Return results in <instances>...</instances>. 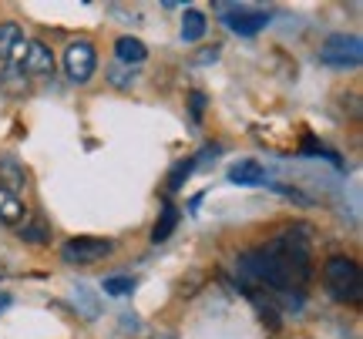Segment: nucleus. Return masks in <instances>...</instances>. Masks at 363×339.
Here are the masks:
<instances>
[{"instance_id":"nucleus-1","label":"nucleus","mask_w":363,"mask_h":339,"mask_svg":"<svg viewBox=\"0 0 363 339\" xmlns=\"http://www.w3.org/2000/svg\"><path fill=\"white\" fill-rule=\"evenodd\" d=\"M313 279V246L306 225H289L269 246L239 255V282L246 292H259L283 299L286 306L303 302V289Z\"/></svg>"},{"instance_id":"nucleus-2","label":"nucleus","mask_w":363,"mask_h":339,"mask_svg":"<svg viewBox=\"0 0 363 339\" xmlns=\"http://www.w3.org/2000/svg\"><path fill=\"white\" fill-rule=\"evenodd\" d=\"M360 265L350 255H330L323 262V286L337 302H360Z\"/></svg>"},{"instance_id":"nucleus-3","label":"nucleus","mask_w":363,"mask_h":339,"mask_svg":"<svg viewBox=\"0 0 363 339\" xmlns=\"http://www.w3.org/2000/svg\"><path fill=\"white\" fill-rule=\"evenodd\" d=\"M320 64L326 67H337V71H353V67H360L363 61V40L357 34H333V38H326L320 44Z\"/></svg>"},{"instance_id":"nucleus-4","label":"nucleus","mask_w":363,"mask_h":339,"mask_svg":"<svg viewBox=\"0 0 363 339\" xmlns=\"http://www.w3.org/2000/svg\"><path fill=\"white\" fill-rule=\"evenodd\" d=\"M111 239H98V235H78V239H67L61 246V259L67 265H94L111 255Z\"/></svg>"},{"instance_id":"nucleus-5","label":"nucleus","mask_w":363,"mask_h":339,"mask_svg":"<svg viewBox=\"0 0 363 339\" xmlns=\"http://www.w3.org/2000/svg\"><path fill=\"white\" fill-rule=\"evenodd\" d=\"M225 11L229 13H222V21H225V27H229L233 34H239V38H256V34H262L266 24L272 21V13L262 11V7H239V4H225Z\"/></svg>"},{"instance_id":"nucleus-6","label":"nucleus","mask_w":363,"mask_h":339,"mask_svg":"<svg viewBox=\"0 0 363 339\" xmlns=\"http://www.w3.org/2000/svg\"><path fill=\"white\" fill-rule=\"evenodd\" d=\"M94 67H98V54L91 47L88 40H74V44H67L65 51V74L74 84H88L94 78Z\"/></svg>"},{"instance_id":"nucleus-7","label":"nucleus","mask_w":363,"mask_h":339,"mask_svg":"<svg viewBox=\"0 0 363 339\" xmlns=\"http://www.w3.org/2000/svg\"><path fill=\"white\" fill-rule=\"evenodd\" d=\"M21 71H24L27 78H51L54 74V54L48 44H40V40H27L24 47V57H21Z\"/></svg>"},{"instance_id":"nucleus-8","label":"nucleus","mask_w":363,"mask_h":339,"mask_svg":"<svg viewBox=\"0 0 363 339\" xmlns=\"http://www.w3.org/2000/svg\"><path fill=\"white\" fill-rule=\"evenodd\" d=\"M115 57H118V64H142L145 57H148V47H145L138 38H131V34H125V38H118L115 40Z\"/></svg>"},{"instance_id":"nucleus-9","label":"nucleus","mask_w":363,"mask_h":339,"mask_svg":"<svg viewBox=\"0 0 363 339\" xmlns=\"http://www.w3.org/2000/svg\"><path fill=\"white\" fill-rule=\"evenodd\" d=\"M0 222L4 225H24L27 222V205L21 195H13L7 188H0Z\"/></svg>"},{"instance_id":"nucleus-10","label":"nucleus","mask_w":363,"mask_h":339,"mask_svg":"<svg viewBox=\"0 0 363 339\" xmlns=\"http://www.w3.org/2000/svg\"><path fill=\"white\" fill-rule=\"evenodd\" d=\"M229 182H235V185H262L266 182V171H262L259 161L246 158V161H235L233 168H229Z\"/></svg>"},{"instance_id":"nucleus-11","label":"nucleus","mask_w":363,"mask_h":339,"mask_svg":"<svg viewBox=\"0 0 363 339\" xmlns=\"http://www.w3.org/2000/svg\"><path fill=\"white\" fill-rule=\"evenodd\" d=\"M0 91L11 94V98H24L27 91H30V81H27V74L21 71V67H4L0 71Z\"/></svg>"},{"instance_id":"nucleus-12","label":"nucleus","mask_w":363,"mask_h":339,"mask_svg":"<svg viewBox=\"0 0 363 339\" xmlns=\"http://www.w3.org/2000/svg\"><path fill=\"white\" fill-rule=\"evenodd\" d=\"M202 38H206V13L189 7V11L182 13V40L185 44H199Z\"/></svg>"},{"instance_id":"nucleus-13","label":"nucleus","mask_w":363,"mask_h":339,"mask_svg":"<svg viewBox=\"0 0 363 339\" xmlns=\"http://www.w3.org/2000/svg\"><path fill=\"white\" fill-rule=\"evenodd\" d=\"M179 219H182L179 205H175V202H165V205H162V219H158L155 229H152V242H165V239L175 232Z\"/></svg>"},{"instance_id":"nucleus-14","label":"nucleus","mask_w":363,"mask_h":339,"mask_svg":"<svg viewBox=\"0 0 363 339\" xmlns=\"http://www.w3.org/2000/svg\"><path fill=\"white\" fill-rule=\"evenodd\" d=\"M71 299H74V306L81 302V316H84V319H98V313H101V302H98V296H91L84 286H78L74 292H71Z\"/></svg>"},{"instance_id":"nucleus-15","label":"nucleus","mask_w":363,"mask_h":339,"mask_svg":"<svg viewBox=\"0 0 363 339\" xmlns=\"http://www.w3.org/2000/svg\"><path fill=\"white\" fill-rule=\"evenodd\" d=\"M101 289L104 296H131L135 292V279L131 275H108V279H101Z\"/></svg>"},{"instance_id":"nucleus-16","label":"nucleus","mask_w":363,"mask_h":339,"mask_svg":"<svg viewBox=\"0 0 363 339\" xmlns=\"http://www.w3.org/2000/svg\"><path fill=\"white\" fill-rule=\"evenodd\" d=\"M138 78V71L128 64H111L108 67V81H111V88H118V91H125V88H131V81Z\"/></svg>"},{"instance_id":"nucleus-17","label":"nucleus","mask_w":363,"mask_h":339,"mask_svg":"<svg viewBox=\"0 0 363 339\" xmlns=\"http://www.w3.org/2000/svg\"><path fill=\"white\" fill-rule=\"evenodd\" d=\"M21 38H24V34H21V27L17 24H0V61H4V64H7L13 44H17Z\"/></svg>"},{"instance_id":"nucleus-18","label":"nucleus","mask_w":363,"mask_h":339,"mask_svg":"<svg viewBox=\"0 0 363 339\" xmlns=\"http://www.w3.org/2000/svg\"><path fill=\"white\" fill-rule=\"evenodd\" d=\"M0 171H4V185H0V188H7V192H13V195H17V188L27 182L24 168H17L13 161H0Z\"/></svg>"},{"instance_id":"nucleus-19","label":"nucleus","mask_w":363,"mask_h":339,"mask_svg":"<svg viewBox=\"0 0 363 339\" xmlns=\"http://www.w3.org/2000/svg\"><path fill=\"white\" fill-rule=\"evenodd\" d=\"M21 235H24L27 242H48V239H51V229L44 225V219H34L30 225H24V229H21Z\"/></svg>"},{"instance_id":"nucleus-20","label":"nucleus","mask_w":363,"mask_h":339,"mask_svg":"<svg viewBox=\"0 0 363 339\" xmlns=\"http://www.w3.org/2000/svg\"><path fill=\"white\" fill-rule=\"evenodd\" d=\"M202 108H206L202 91H192V125H202Z\"/></svg>"},{"instance_id":"nucleus-21","label":"nucleus","mask_w":363,"mask_h":339,"mask_svg":"<svg viewBox=\"0 0 363 339\" xmlns=\"http://www.w3.org/2000/svg\"><path fill=\"white\" fill-rule=\"evenodd\" d=\"M11 302H13V296H11V292H0V316H4V309H7Z\"/></svg>"}]
</instances>
